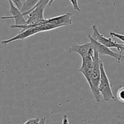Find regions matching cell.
Listing matches in <instances>:
<instances>
[{
    "instance_id": "obj_1",
    "label": "cell",
    "mask_w": 124,
    "mask_h": 124,
    "mask_svg": "<svg viewBox=\"0 0 124 124\" xmlns=\"http://www.w3.org/2000/svg\"><path fill=\"white\" fill-rule=\"evenodd\" d=\"M100 69L101 77L99 85H98L99 92L105 101L108 102L111 99L116 101L115 97L113 93L112 90H111V85L109 81L108 76L107 75L106 71H105V68H104V63L102 62V60L100 62Z\"/></svg>"
},
{
    "instance_id": "obj_2",
    "label": "cell",
    "mask_w": 124,
    "mask_h": 124,
    "mask_svg": "<svg viewBox=\"0 0 124 124\" xmlns=\"http://www.w3.org/2000/svg\"><path fill=\"white\" fill-rule=\"evenodd\" d=\"M88 38L90 39V42L92 44L93 49L96 50L100 55H107L109 56L113 57L115 58L119 62L124 61V55L119 53H116L111 50L109 47L99 43L98 41L94 40L93 38L91 36V35H88Z\"/></svg>"
},
{
    "instance_id": "obj_3",
    "label": "cell",
    "mask_w": 124,
    "mask_h": 124,
    "mask_svg": "<svg viewBox=\"0 0 124 124\" xmlns=\"http://www.w3.org/2000/svg\"><path fill=\"white\" fill-rule=\"evenodd\" d=\"M46 7L41 5H36L31 10L23 13L26 16V24H34L42 21L45 19L44 17V12Z\"/></svg>"
},
{
    "instance_id": "obj_4",
    "label": "cell",
    "mask_w": 124,
    "mask_h": 124,
    "mask_svg": "<svg viewBox=\"0 0 124 124\" xmlns=\"http://www.w3.org/2000/svg\"><path fill=\"white\" fill-rule=\"evenodd\" d=\"M93 34L91 35L92 38L98 41L99 43L109 47V48H116L118 50L121 44L117 43L115 41H113L111 38H106L99 31L98 26L96 25H93Z\"/></svg>"
},
{
    "instance_id": "obj_5",
    "label": "cell",
    "mask_w": 124,
    "mask_h": 124,
    "mask_svg": "<svg viewBox=\"0 0 124 124\" xmlns=\"http://www.w3.org/2000/svg\"><path fill=\"white\" fill-rule=\"evenodd\" d=\"M101 59L99 58V53L96 50H94L93 67H92V75H91V81H92L93 85L97 88H98L101 77Z\"/></svg>"
},
{
    "instance_id": "obj_6",
    "label": "cell",
    "mask_w": 124,
    "mask_h": 124,
    "mask_svg": "<svg viewBox=\"0 0 124 124\" xmlns=\"http://www.w3.org/2000/svg\"><path fill=\"white\" fill-rule=\"evenodd\" d=\"M10 5V13L12 16H2L1 19H14L15 25H25L26 24V19L24 18L23 13L21 12L20 10L13 4L11 0H8Z\"/></svg>"
},
{
    "instance_id": "obj_7",
    "label": "cell",
    "mask_w": 124,
    "mask_h": 124,
    "mask_svg": "<svg viewBox=\"0 0 124 124\" xmlns=\"http://www.w3.org/2000/svg\"><path fill=\"white\" fill-rule=\"evenodd\" d=\"M40 32H42L41 28H40V25L34 27L29 28V29H25L24 30H21L20 32L17 35L15 36L14 37L8 39L1 41V44L4 45H7V44L10 43V42L17 41V40L25 39L27 38L30 37V36L36 35V34Z\"/></svg>"
},
{
    "instance_id": "obj_8",
    "label": "cell",
    "mask_w": 124,
    "mask_h": 124,
    "mask_svg": "<svg viewBox=\"0 0 124 124\" xmlns=\"http://www.w3.org/2000/svg\"><path fill=\"white\" fill-rule=\"evenodd\" d=\"M71 16H72V14L70 12H67L65 14L62 15L58 16L49 18V19H44V22L46 23H49L59 28L61 27L71 25L72 24Z\"/></svg>"
},
{
    "instance_id": "obj_9",
    "label": "cell",
    "mask_w": 124,
    "mask_h": 124,
    "mask_svg": "<svg viewBox=\"0 0 124 124\" xmlns=\"http://www.w3.org/2000/svg\"><path fill=\"white\" fill-rule=\"evenodd\" d=\"M92 47V46L90 42L82 45L78 44L75 42H73L70 48H69V53L76 52L81 56V58H83L87 55Z\"/></svg>"
},
{
    "instance_id": "obj_10",
    "label": "cell",
    "mask_w": 124,
    "mask_h": 124,
    "mask_svg": "<svg viewBox=\"0 0 124 124\" xmlns=\"http://www.w3.org/2000/svg\"><path fill=\"white\" fill-rule=\"evenodd\" d=\"M39 1L40 0H25L23 2V6L20 10L21 12L22 13L28 12L33 8Z\"/></svg>"
},
{
    "instance_id": "obj_11",
    "label": "cell",
    "mask_w": 124,
    "mask_h": 124,
    "mask_svg": "<svg viewBox=\"0 0 124 124\" xmlns=\"http://www.w3.org/2000/svg\"><path fill=\"white\" fill-rule=\"evenodd\" d=\"M117 99L119 101L124 104V87L120 86L117 92Z\"/></svg>"
},
{
    "instance_id": "obj_12",
    "label": "cell",
    "mask_w": 124,
    "mask_h": 124,
    "mask_svg": "<svg viewBox=\"0 0 124 124\" xmlns=\"http://www.w3.org/2000/svg\"><path fill=\"white\" fill-rule=\"evenodd\" d=\"M53 2V0H40L36 5H41L46 7L47 4H48V6H50Z\"/></svg>"
},
{
    "instance_id": "obj_13",
    "label": "cell",
    "mask_w": 124,
    "mask_h": 124,
    "mask_svg": "<svg viewBox=\"0 0 124 124\" xmlns=\"http://www.w3.org/2000/svg\"><path fill=\"white\" fill-rule=\"evenodd\" d=\"M110 36H112V37L117 38V39H119L121 40V41L124 42V35L117 33L113 32V31H111V32H110Z\"/></svg>"
},
{
    "instance_id": "obj_14",
    "label": "cell",
    "mask_w": 124,
    "mask_h": 124,
    "mask_svg": "<svg viewBox=\"0 0 124 124\" xmlns=\"http://www.w3.org/2000/svg\"><path fill=\"white\" fill-rule=\"evenodd\" d=\"M54 0H53L54 1ZM70 2L72 4L73 7V8L75 10L78 11V12H81V9H80L78 5V0H70Z\"/></svg>"
},
{
    "instance_id": "obj_15",
    "label": "cell",
    "mask_w": 124,
    "mask_h": 124,
    "mask_svg": "<svg viewBox=\"0 0 124 124\" xmlns=\"http://www.w3.org/2000/svg\"><path fill=\"white\" fill-rule=\"evenodd\" d=\"M39 118L38 117H36V118H32L30 119L29 120H28L27 121H26L25 122H24V124H39Z\"/></svg>"
},
{
    "instance_id": "obj_16",
    "label": "cell",
    "mask_w": 124,
    "mask_h": 124,
    "mask_svg": "<svg viewBox=\"0 0 124 124\" xmlns=\"http://www.w3.org/2000/svg\"><path fill=\"white\" fill-rule=\"evenodd\" d=\"M11 1L13 2V4H14L19 10H21L23 4V2H22L21 0H11Z\"/></svg>"
},
{
    "instance_id": "obj_17",
    "label": "cell",
    "mask_w": 124,
    "mask_h": 124,
    "mask_svg": "<svg viewBox=\"0 0 124 124\" xmlns=\"http://www.w3.org/2000/svg\"><path fill=\"white\" fill-rule=\"evenodd\" d=\"M62 124H69V120H68V116H67V115H65V116L63 117Z\"/></svg>"
},
{
    "instance_id": "obj_18",
    "label": "cell",
    "mask_w": 124,
    "mask_h": 124,
    "mask_svg": "<svg viewBox=\"0 0 124 124\" xmlns=\"http://www.w3.org/2000/svg\"><path fill=\"white\" fill-rule=\"evenodd\" d=\"M118 51L119 52V53L122 54V52L124 51V44H121V46H120Z\"/></svg>"
},
{
    "instance_id": "obj_19",
    "label": "cell",
    "mask_w": 124,
    "mask_h": 124,
    "mask_svg": "<svg viewBox=\"0 0 124 124\" xmlns=\"http://www.w3.org/2000/svg\"><path fill=\"white\" fill-rule=\"evenodd\" d=\"M46 117H41L39 119V124H45L46 123Z\"/></svg>"
},
{
    "instance_id": "obj_20",
    "label": "cell",
    "mask_w": 124,
    "mask_h": 124,
    "mask_svg": "<svg viewBox=\"0 0 124 124\" xmlns=\"http://www.w3.org/2000/svg\"><path fill=\"white\" fill-rule=\"evenodd\" d=\"M21 1H22V2H23H23H24V1H25V0H21Z\"/></svg>"
}]
</instances>
